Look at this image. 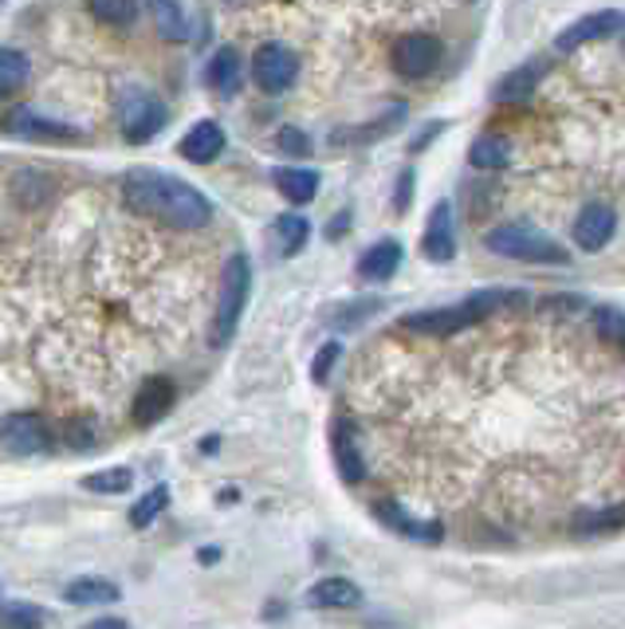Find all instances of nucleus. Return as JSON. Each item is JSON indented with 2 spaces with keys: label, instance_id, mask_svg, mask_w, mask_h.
<instances>
[{
  "label": "nucleus",
  "instance_id": "obj_35",
  "mask_svg": "<svg viewBox=\"0 0 625 629\" xmlns=\"http://www.w3.org/2000/svg\"><path fill=\"white\" fill-rule=\"evenodd\" d=\"M276 146H280L283 154H291V158H308L311 154V138L299 126H283L280 134H276Z\"/></svg>",
  "mask_w": 625,
  "mask_h": 629
},
{
  "label": "nucleus",
  "instance_id": "obj_11",
  "mask_svg": "<svg viewBox=\"0 0 625 629\" xmlns=\"http://www.w3.org/2000/svg\"><path fill=\"white\" fill-rule=\"evenodd\" d=\"M174 382L169 378H146L138 385V394H134V405H131V417L138 429H149V425H158L161 417L169 414V405H174Z\"/></svg>",
  "mask_w": 625,
  "mask_h": 629
},
{
  "label": "nucleus",
  "instance_id": "obj_17",
  "mask_svg": "<svg viewBox=\"0 0 625 629\" xmlns=\"http://www.w3.org/2000/svg\"><path fill=\"white\" fill-rule=\"evenodd\" d=\"M402 268V240H378L373 248H366L358 260V280L366 283H386L398 276Z\"/></svg>",
  "mask_w": 625,
  "mask_h": 629
},
{
  "label": "nucleus",
  "instance_id": "obj_22",
  "mask_svg": "<svg viewBox=\"0 0 625 629\" xmlns=\"http://www.w3.org/2000/svg\"><path fill=\"white\" fill-rule=\"evenodd\" d=\"M67 602L75 606H107V602H119L122 591L111 579H99V574H83V579H71L67 583Z\"/></svg>",
  "mask_w": 625,
  "mask_h": 629
},
{
  "label": "nucleus",
  "instance_id": "obj_2",
  "mask_svg": "<svg viewBox=\"0 0 625 629\" xmlns=\"http://www.w3.org/2000/svg\"><path fill=\"white\" fill-rule=\"evenodd\" d=\"M484 245L495 256L520 263H570V248H562L551 233L527 225V221H512V225H495L488 228Z\"/></svg>",
  "mask_w": 625,
  "mask_h": 629
},
{
  "label": "nucleus",
  "instance_id": "obj_23",
  "mask_svg": "<svg viewBox=\"0 0 625 629\" xmlns=\"http://www.w3.org/2000/svg\"><path fill=\"white\" fill-rule=\"evenodd\" d=\"M154 24H158L161 40H169V44H186V40H193V20H189L186 4H174V0L154 4Z\"/></svg>",
  "mask_w": 625,
  "mask_h": 629
},
{
  "label": "nucleus",
  "instance_id": "obj_8",
  "mask_svg": "<svg viewBox=\"0 0 625 629\" xmlns=\"http://www.w3.org/2000/svg\"><path fill=\"white\" fill-rule=\"evenodd\" d=\"M0 131L12 134V138H20V142H71V138H79L75 126L47 119V114H40L36 106H12V111L4 114Z\"/></svg>",
  "mask_w": 625,
  "mask_h": 629
},
{
  "label": "nucleus",
  "instance_id": "obj_14",
  "mask_svg": "<svg viewBox=\"0 0 625 629\" xmlns=\"http://www.w3.org/2000/svg\"><path fill=\"white\" fill-rule=\"evenodd\" d=\"M617 228V216L610 205H587L579 216H574V245L582 252H602L610 245V236Z\"/></svg>",
  "mask_w": 625,
  "mask_h": 629
},
{
  "label": "nucleus",
  "instance_id": "obj_25",
  "mask_svg": "<svg viewBox=\"0 0 625 629\" xmlns=\"http://www.w3.org/2000/svg\"><path fill=\"white\" fill-rule=\"evenodd\" d=\"M472 166L477 169H504L507 161H512V142L504 138V134H480L477 142H472Z\"/></svg>",
  "mask_w": 625,
  "mask_h": 629
},
{
  "label": "nucleus",
  "instance_id": "obj_21",
  "mask_svg": "<svg viewBox=\"0 0 625 629\" xmlns=\"http://www.w3.org/2000/svg\"><path fill=\"white\" fill-rule=\"evenodd\" d=\"M271 178H276V186H280V193L291 201V205H311V201L319 198V173L315 169L280 166Z\"/></svg>",
  "mask_w": 625,
  "mask_h": 629
},
{
  "label": "nucleus",
  "instance_id": "obj_37",
  "mask_svg": "<svg viewBox=\"0 0 625 629\" xmlns=\"http://www.w3.org/2000/svg\"><path fill=\"white\" fill-rule=\"evenodd\" d=\"M617 527H622V507H606V512L582 516V531H617Z\"/></svg>",
  "mask_w": 625,
  "mask_h": 629
},
{
  "label": "nucleus",
  "instance_id": "obj_20",
  "mask_svg": "<svg viewBox=\"0 0 625 629\" xmlns=\"http://www.w3.org/2000/svg\"><path fill=\"white\" fill-rule=\"evenodd\" d=\"M460 307L480 319V315H492V311H512V307H527V292L520 288H484V292H472Z\"/></svg>",
  "mask_w": 625,
  "mask_h": 629
},
{
  "label": "nucleus",
  "instance_id": "obj_33",
  "mask_svg": "<svg viewBox=\"0 0 625 629\" xmlns=\"http://www.w3.org/2000/svg\"><path fill=\"white\" fill-rule=\"evenodd\" d=\"M594 327L606 342H625V315L622 307H598L594 311Z\"/></svg>",
  "mask_w": 625,
  "mask_h": 629
},
{
  "label": "nucleus",
  "instance_id": "obj_41",
  "mask_svg": "<svg viewBox=\"0 0 625 629\" xmlns=\"http://www.w3.org/2000/svg\"><path fill=\"white\" fill-rule=\"evenodd\" d=\"M346 225H350V213H338V216H335V225L327 228V236H331V240H338V236L346 233Z\"/></svg>",
  "mask_w": 625,
  "mask_h": 629
},
{
  "label": "nucleus",
  "instance_id": "obj_4",
  "mask_svg": "<svg viewBox=\"0 0 625 629\" xmlns=\"http://www.w3.org/2000/svg\"><path fill=\"white\" fill-rule=\"evenodd\" d=\"M445 59V44L429 32H405L390 47V64L402 79H429Z\"/></svg>",
  "mask_w": 625,
  "mask_h": 629
},
{
  "label": "nucleus",
  "instance_id": "obj_36",
  "mask_svg": "<svg viewBox=\"0 0 625 629\" xmlns=\"http://www.w3.org/2000/svg\"><path fill=\"white\" fill-rule=\"evenodd\" d=\"M338 355H343V347H338V342H323V347H319L315 362H311V378H315L319 385L331 378V367L338 362Z\"/></svg>",
  "mask_w": 625,
  "mask_h": 629
},
{
  "label": "nucleus",
  "instance_id": "obj_1",
  "mask_svg": "<svg viewBox=\"0 0 625 629\" xmlns=\"http://www.w3.org/2000/svg\"><path fill=\"white\" fill-rule=\"evenodd\" d=\"M122 193L138 216H154V221L174 228H205L209 216H213V201L197 186H189L186 178L166 173V169H131Z\"/></svg>",
  "mask_w": 625,
  "mask_h": 629
},
{
  "label": "nucleus",
  "instance_id": "obj_39",
  "mask_svg": "<svg viewBox=\"0 0 625 629\" xmlns=\"http://www.w3.org/2000/svg\"><path fill=\"white\" fill-rule=\"evenodd\" d=\"M440 131H445V123H429V126H425V131L417 134V138L410 142V150H413V154L425 150V146H429V142H433V134H440Z\"/></svg>",
  "mask_w": 625,
  "mask_h": 629
},
{
  "label": "nucleus",
  "instance_id": "obj_31",
  "mask_svg": "<svg viewBox=\"0 0 625 629\" xmlns=\"http://www.w3.org/2000/svg\"><path fill=\"white\" fill-rule=\"evenodd\" d=\"M402 119H405V111H402V106H393L386 119H378V123L366 126V131H338L335 142H373V138H386V134L398 131V123H402Z\"/></svg>",
  "mask_w": 625,
  "mask_h": 629
},
{
  "label": "nucleus",
  "instance_id": "obj_32",
  "mask_svg": "<svg viewBox=\"0 0 625 629\" xmlns=\"http://www.w3.org/2000/svg\"><path fill=\"white\" fill-rule=\"evenodd\" d=\"M138 4H111V0H99L91 4V16L103 20V24H114V29H131L134 20H138Z\"/></svg>",
  "mask_w": 625,
  "mask_h": 629
},
{
  "label": "nucleus",
  "instance_id": "obj_13",
  "mask_svg": "<svg viewBox=\"0 0 625 629\" xmlns=\"http://www.w3.org/2000/svg\"><path fill=\"white\" fill-rule=\"evenodd\" d=\"M472 323L465 307H433V311H417V315H405L402 330L421 338H448V335H460V330Z\"/></svg>",
  "mask_w": 625,
  "mask_h": 629
},
{
  "label": "nucleus",
  "instance_id": "obj_10",
  "mask_svg": "<svg viewBox=\"0 0 625 629\" xmlns=\"http://www.w3.org/2000/svg\"><path fill=\"white\" fill-rule=\"evenodd\" d=\"M617 29H622V12H617V9L582 16V20H574L570 29H562L559 36H555V52H562V56H567V52H579L582 44H594V40L614 36Z\"/></svg>",
  "mask_w": 625,
  "mask_h": 629
},
{
  "label": "nucleus",
  "instance_id": "obj_38",
  "mask_svg": "<svg viewBox=\"0 0 625 629\" xmlns=\"http://www.w3.org/2000/svg\"><path fill=\"white\" fill-rule=\"evenodd\" d=\"M413 186H417V173H413V166H405L402 173H398V193H393V209H398V213H410Z\"/></svg>",
  "mask_w": 625,
  "mask_h": 629
},
{
  "label": "nucleus",
  "instance_id": "obj_9",
  "mask_svg": "<svg viewBox=\"0 0 625 629\" xmlns=\"http://www.w3.org/2000/svg\"><path fill=\"white\" fill-rule=\"evenodd\" d=\"M373 519H382L393 536L413 539V543H440V539H445V527L429 524V519L410 516V512H405L398 499H378V504H373Z\"/></svg>",
  "mask_w": 625,
  "mask_h": 629
},
{
  "label": "nucleus",
  "instance_id": "obj_12",
  "mask_svg": "<svg viewBox=\"0 0 625 629\" xmlns=\"http://www.w3.org/2000/svg\"><path fill=\"white\" fill-rule=\"evenodd\" d=\"M421 252L433 263H448L457 256V233H453V205L448 201L433 205L429 225H425V236H421Z\"/></svg>",
  "mask_w": 625,
  "mask_h": 629
},
{
  "label": "nucleus",
  "instance_id": "obj_15",
  "mask_svg": "<svg viewBox=\"0 0 625 629\" xmlns=\"http://www.w3.org/2000/svg\"><path fill=\"white\" fill-rule=\"evenodd\" d=\"M331 452H335L338 476H343L346 484H362L366 461H362V452H358L355 425L346 422V417H335V425H331Z\"/></svg>",
  "mask_w": 625,
  "mask_h": 629
},
{
  "label": "nucleus",
  "instance_id": "obj_18",
  "mask_svg": "<svg viewBox=\"0 0 625 629\" xmlns=\"http://www.w3.org/2000/svg\"><path fill=\"white\" fill-rule=\"evenodd\" d=\"M547 76V59H532V64L515 67L507 71L500 83H495V99L500 103H523V99H532L539 91V79Z\"/></svg>",
  "mask_w": 625,
  "mask_h": 629
},
{
  "label": "nucleus",
  "instance_id": "obj_42",
  "mask_svg": "<svg viewBox=\"0 0 625 629\" xmlns=\"http://www.w3.org/2000/svg\"><path fill=\"white\" fill-rule=\"evenodd\" d=\"M216 559H221V551H216V547H205V551H201V563H205V566H213Z\"/></svg>",
  "mask_w": 625,
  "mask_h": 629
},
{
  "label": "nucleus",
  "instance_id": "obj_34",
  "mask_svg": "<svg viewBox=\"0 0 625 629\" xmlns=\"http://www.w3.org/2000/svg\"><path fill=\"white\" fill-rule=\"evenodd\" d=\"M378 307H382L378 300H355L350 307H338V311H346V315H331V323H335V327H358V323L370 319Z\"/></svg>",
  "mask_w": 625,
  "mask_h": 629
},
{
  "label": "nucleus",
  "instance_id": "obj_7",
  "mask_svg": "<svg viewBox=\"0 0 625 629\" xmlns=\"http://www.w3.org/2000/svg\"><path fill=\"white\" fill-rule=\"evenodd\" d=\"M166 119H169V111L158 94L126 91V99H122V134H126L134 146L158 138V134L166 131Z\"/></svg>",
  "mask_w": 625,
  "mask_h": 629
},
{
  "label": "nucleus",
  "instance_id": "obj_40",
  "mask_svg": "<svg viewBox=\"0 0 625 629\" xmlns=\"http://www.w3.org/2000/svg\"><path fill=\"white\" fill-rule=\"evenodd\" d=\"M83 629H126V621L122 618H94V621H87Z\"/></svg>",
  "mask_w": 625,
  "mask_h": 629
},
{
  "label": "nucleus",
  "instance_id": "obj_30",
  "mask_svg": "<svg viewBox=\"0 0 625 629\" xmlns=\"http://www.w3.org/2000/svg\"><path fill=\"white\" fill-rule=\"evenodd\" d=\"M276 236H280L283 252H288V256H295L299 248L308 245V236H311L308 216H299V213H283L280 221H276Z\"/></svg>",
  "mask_w": 625,
  "mask_h": 629
},
{
  "label": "nucleus",
  "instance_id": "obj_27",
  "mask_svg": "<svg viewBox=\"0 0 625 629\" xmlns=\"http://www.w3.org/2000/svg\"><path fill=\"white\" fill-rule=\"evenodd\" d=\"M134 484V472L126 464H114V469H99L91 476H83V488L87 492H99V496H122V492H131Z\"/></svg>",
  "mask_w": 625,
  "mask_h": 629
},
{
  "label": "nucleus",
  "instance_id": "obj_19",
  "mask_svg": "<svg viewBox=\"0 0 625 629\" xmlns=\"http://www.w3.org/2000/svg\"><path fill=\"white\" fill-rule=\"evenodd\" d=\"M308 602L319 610H355L362 602V591L350 579H319L308 591Z\"/></svg>",
  "mask_w": 625,
  "mask_h": 629
},
{
  "label": "nucleus",
  "instance_id": "obj_6",
  "mask_svg": "<svg viewBox=\"0 0 625 629\" xmlns=\"http://www.w3.org/2000/svg\"><path fill=\"white\" fill-rule=\"evenodd\" d=\"M253 79L260 91L268 94H288V87L299 79V59L288 44L280 40H268V44L256 47L253 56Z\"/></svg>",
  "mask_w": 625,
  "mask_h": 629
},
{
  "label": "nucleus",
  "instance_id": "obj_26",
  "mask_svg": "<svg viewBox=\"0 0 625 629\" xmlns=\"http://www.w3.org/2000/svg\"><path fill=\"white\" fill-rule=\"evenodd\" d=\"M32 76V59L16 47H0V99L29 83Z\"/></svg>",
  "mask_w": 625,
  "mask_h": 629
},
{
  "label": "nucleus",
  "instance_id": "obj_5",
  "mask_svg": "<svg viewBox=\"0 0 625 629\" xmlns=\"http://www.w3.org/2000/svg\"><path fill=\"white\" fill-rule=\"evenodd\" d=\"M56 437L47 429L44 417L36 414H4L0 417V449L9 457H44L52 452Z\"/></svg>",
  "mask_w": 625,
  "mask_h": 629
},
{
  "label": "nucleus",
  "instance_id": "obj_3",
  "mask_svg": "<svg viewBox=\"0 0 625 629\" xmlns=\"http://www.w3.org/2000/svg\"><path fill=\"white\" fill-rule=\"evenodd\" d=\"M248 295H253V260H248L244 252H233L228 256V263H224L221 300H216L213 327H209V342H213V347L233 342L244 307H248Z\"/></svg>",
  "mask_w": 625,
  "mask_h": 629
},
{
  "label": "nucleus",
  "instance_id": "obj_24",
  "mask_svg": "<svg viewBox=\"0 0 625 629\" xmlns=\"http://www.w3.org/2000/svg\"><path fill=\"white\" fill-rule=\"evenodd\" d=\"M209 87L221 94H236L241 87V56H236L233 47H221L213 59H209V71H205Z\"/></svg>",
  "mask_w": 625,
  "mask_h": 629
},
{
  "label": "nucleus",
  "instance_id": "obj_16",
  "mask_svg": "<svg viewBox=\"0 0 625 629\" xmlns=\"http://www.w3.org/2000/svg\"><path fill=\"white\" fill-rule=\"evenodd\" d=\"M221 150H224V131H221V123H213V119L193 123V131L178 142V154L186 161H193V166H209Z\"/></svg>",
  "mask_w": 625,
  "mask_h": 629
},
{
  "label": "nucleus",
  "instance_id": "obj_28",
  "mask_svg": "<svg viewBox=\"0 0 625 629\" xmlns=\"http://www.w3.org/2000/svg\"><path fill=\"white\" fill-rule=\"evenodd\" d=\"M47 610L32 606V602H4L0 606V629H44Z\"/></svg>",
  "mask_w": 625,
  "mask_h": 629
},
{
  "label": "nucleus",
  "instance_id": "obj_29",
  "mask_svg": "<svg viewBox=\"0 0 625 629\" xmlns=\"http://www.w3.org/2000/svg\"><path fill=\"white\" fill-rule=\"evenodd\" d=\"M166 504H169V488H166V484H154V488H149L146 496L131 507V527H138V531H142V527H149L154 519L161 516V512H166Z\"/></svg>",
  "mask_w": 625,
  "mask_h": 629
}]
</instances>
